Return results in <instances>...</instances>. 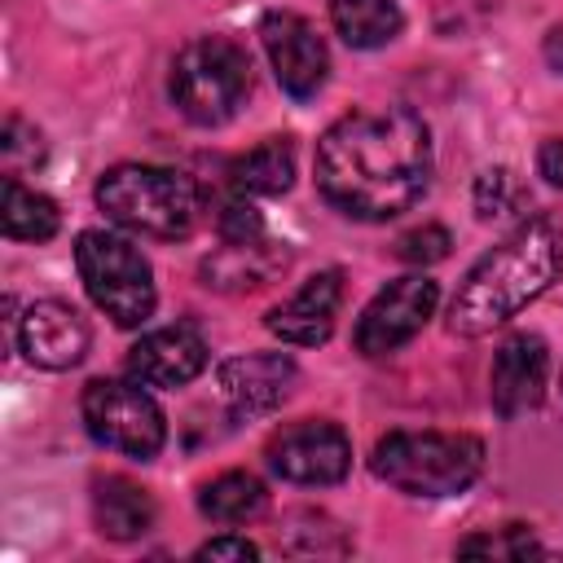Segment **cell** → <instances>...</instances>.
I'll return each instance as SVG.
<instances>
[{
	"instance_id": "obj_26",
	"label": "cell",
	"mask_w": 563,
	"mask_h": 563,
	"mask_svg": "<svg viewBox=\"0 0 563 563\" xmlns=\"http://www.w3.org/2000/svg\"><path fill=\"white\" fill-rule=\"evenodd\" d=\"M198 559H260V545L246 537H211L207 545H198Z\"/></svg>"
},
{
	"instance_id": "obj_12",
	"label": "cell",
	"mask_w": 563,
	"mask_h": 563,
	"mask_svg": "<svg viewBox=\"0 0 563 563\" xmlns=\"http://www.w3.org/2000/svg\"><path fill=\"white\" fill-rule=\"evenodd\" d=\"M207 369V339L189 325H158L141 334L128 352V374L145 387H185Z\"/></svg>"
},
{
	"instance_id": "obj_16",
	"label": "cell",
	"mask_w": 563,
	"mask_h": 563,
	"mask_svg": "<svg viewBox=\"0 0 563 563\" xmlns=\"http://www.w3.org/2000/svg\"><path fill=\"white\" fill-rule=\"evenodd\" d=\"M286 246L255 238V242H224L216 255L202 260V277L216 290H260L286 268Z\"/></svg>"
},
{
	"instance_id": "obj_22",
	"label": "cell",
	"mask_w": 563,
	"mask_h": 563,
	"mask_svg": "<svg viewBox=\"0 0 563 563\" xmlns=\"http://www.w3.org/2000/svg\"><path fill=\"white\" fill-rule=\"evenodd\" d=\"M457 554H484V559H528V554H545V545L523 528V523H506L497 532H479L457 541Z\"/></svg>"
},
{
	"instance_id": "obj_24",
	"label": "cell",
	"mask_w": 563,
	"mask_h": 563,
	"mask_svg": "<svg viewBox=\"0 0 563 563\" xmlns=\"http://www.w3.org/2000/svg\"><path fill=\"white\" fill-rule=\"evenodd\" d=\"M449 246H453V238H449L444 224H418V229H409V233L396 238V255L405 264H418V268L440 264L449 255Z\"/></svg>"
},
{
	"instance_id": "obj_17",
	"label": "cell",
	"mask_w": 563,
	"mask_h": 563,
	"mask_svg": "<svg viewBox=\"0 0 563 563\" xmlns=\"http://www.w3.org/2000/svg\"><path fill=\"white\" fill-rule=\"evenodd\" d=\"M92 519L97 532L110 541H136L154 528V501L141 484L123 475H106L92 484Z\"/></svg>"
},
{
	"instance_id": "obj_4",
	"label": "cell",
	"mask_w": 563,
	"mask_h": 563,
	"mask_svg": "<svg viewBox=\"0 0 563 563\" xmlns=\"http://www.w3.org/2000/svg\"><path fill=\"white\" fill-rule=\"evenodd\" d=\"M369 471L409 497H457L484 471V440L466 431H387Z\"/></svg>"
},
{
	"instance_id": "obj_18",
	"label": "cell",
	"mask_w": 563,
	"mask_h": 563,
	"mask_svg": "<svg viewBox=\"0 0 563 563\" xmlns=\"http://www.w3.org/2000/svg\"><path fill=\"white\" fill-rule=\"evenodd\" d=\"M295 180V145L286 136H268L255 150L229 163V185L246 198H277Z\"/></svg>"
},
{
	"instance_id": "obj_3",
	"label": "cell",
	"mask_w": 563,
	"mask_h": 563,
	"mask_svg": "<svg viewBox=\"0 0 563 563\" xmlns=\"http://www.w3.org/2000/svg\"><path fill=\"white\" fill-rule=\"evenodd\" d=\"M97 207L145 238H189L202 211L198 185L189 172L180 167H163V163H119L110 172H101L97 180Z\"/></svg>"
},
{
	"instance_id": "obj_1",
	"label": "cell",
	"mask_w": 563,
	"mask_h": 563,
	"mask_svg": "<svg viewBox=\"0 0 563 563\" xmlns=\"http://www.w3.org/2000/svg\"><path fill=\"white\" fill-rule=\"evenodd\" d=\"M321 198L365 224L396 220L431 185V128L409 106L352 110L317 141Z\"/></svg>"
},
{
	"instance_id": "obj_5",
	"label": "cell",
	"mask_w": 563,
	"mask_h": 563,
	"mask_svg": "<svg viewBox=\"0 0 563 563\" xmlns=\"http://www.w3.org/2000/svg\"><path fill=\"white\" fill-rule=\"evenodd\" d=\"M167 92L189 123L220 128L251 92V57L229 35H198L176 53Z\"/></svg>"
},
{
	"instance_id": "obj_14",
	"label": "cell",
	"mask_w": 563,
	"mask_h": 563,
	"mask_svg": "<svg viewBox=\"0 0 563 563\" xmlns=\"http://www.w3.org/2000/svg\"><path fill=\"white\" fill-rule=\"evenodd\" d=\"M290 383H295V361L286 352H242V356L220 361V369H216L220 400L238 418L277 409L286 400Z\"/></svg>"
},
{
	"instance_id": "obj_23",
	"label": "cell",
	"mask_w": 563,
	"mask_h": 563,
	"mask_svg": "<svg viewBox=\"0 0 563 563\" xmlns=\"http://www.w3.org/2000/svg\"><path fill=\"white\" fill-rule=\"evenodd\" d=\"M519 202H523V189H519V180H515L510 167L479 172V180H475V211H479V220H501Z\"/></svg>"
},
{
	"instance_id": "obj_6",
	"label": "cell",
	"mask_w": 563,
	"mask_h": 563,
	"mask_svg": "<svg viewBox=\"0 0 563 563\" xmlns=\"http://www.w3.org/2000/svg\"><path fill=\"white\" fill-rule=\"evenodd\" d=\"M75 268L84 277L88 299L114 325L132 330L154 317V303H158L154 273H150V260L141 255V246H132L128 238H119L110 229H84L75 242Z\"/></svg>"
},
{
	"instance_id": "obj_20",
	"label": "cell",
	"mask_w": 563,
	"mask_h": 563,
	"mask_svg": "<svg viewBox=\"0 0 563 563\" xmlns=\"http://www.w3.org/2000/svg\"><path fill=\"white\" fill-rule=\"evenodd\" d=\"M198 510L211 523H251L268 510V488L251 471H224L198 493Z\"/></svg>"
},
{
	"instance_id": "obj_19",
	"label": "cell",
	"mask_w": 563,
	"mask_h": 563,
	"mask_svg": "<svg viewBox=\"0 0 563 563\" xmlns=\"http://www.w3.org/2000/svg\"><path fill=\"white\" fill-rule=\"evenodd\" d=\"M330 22L352 48H383L400 35L405 13L396 0H330Z\"/></svg>"
},
{
	"instance_id": "obj_2",
	"label": "cell",
	"mask_w": 563,
	"mask_h": 563,
	"mask_svg": "<svg viewBox=\"0 0 563 563\" xmlns=\"http://www.w3.org/2000/svg\"><path fill=\"white\" fill-rule=\"evenodd\" d=\"M559 273H563V224L550 216L519 220L462 277V286L449 303V330L479 339V334L506 325L532 299H541Z\"/></svg>"
},
{
	"instance_id": "obj_7",
	"label": "cell",
	"mask_w": 563,
	"mask_h": 563,
	"mask_svg": "<svg viewBox=\"0 0 563 563\" xmlns=\"http://www.w3.org/2000/svg\"><path fill=\"white\" fill-rule=\"evenodd\" d=\"M84 427L101 449H114L123 457L150 462L167 440V418L158 400L145 391V383L128 378H92L79 400Z\"/></svg>"
},
{
	"instance_id": "obj_25",
	"label": "cell",
	"mask_w": 563,
	"mask_h": 563,
	"mask_svg": "<svg viewBox=\"0 0 563 563\" xmlns=\"http://www.w3.org/2000/svg\"><path fill=\"white\" fill-rule=\"evenodd\" d=\"M216 229H220V242H255V238H264V220H260V211L246 202V194H238L233 202L220 207Z\"/></svg>"
},
{
	"instance_id": "obj_8",
	"label": "cell",
	"mask_w": 563,
	"mask_h": 563,
	"mask_svg": "<svg viewBox=\"0 0 563 563\" xmlns=\"http://www.w3.org/2000/svg\"><path fill=\"white\" fill-rule=\"evenodd\" d=\"M440 303V286L427 273H405L396 282H387L356 317V352L365 356H387L396 347H405L435 312Z\"/></svg>"
},
{
	"instance_id": "obj_21",
	"label": "cell",
	"mask_w": 563,
	"mask_h": 563,
	"mask_svg": "<svg viewBox=\"0 0 563 563\" xmlns=\"http://www.w3.org/2000/svg\"><path fill=\"white\" fill-rule=\"evenodd\" d=\"M62 216H57V202L40 189H26L22 180H4L0 189V229L4 238H18V242H48L57 233Z\"/></svg>"
},
{
	"instance_id": "obj_15",
	"label": "cell",
	"mask_w": 563,
	"mask_h": 563,
	"mask_svg": "<svg viewBox=\"0 0 563 563\" xmlns=\"http://www.w3.org/2000/svg\"><path fill=\"white\" fill-rule=\"evenodd\" d=\"M545 369H550V356H545V343L537 334H510L497 356H493V369H488V396H493V409L501 418H519L528 409L541 405L545 396Z\"/></svg>"
},
{
	"instance_id": "obj_10",
	"label": "cell",
	"mask_w": 563,
	"mask_h": 563,
	"mask_svg": "<svg viewBox=\"0 0 563 563\" xmlns=\"http://www.w3.org/2000/svg\"><path fill=\"white\" fill-rule=\"evenodd\" d=\"M260 44L273 62V75L277 84L295 97V101H308L325 88V75H330V48L325 40L317 35V26L303 18V13H290V9H273L264 13L260 22Z\"/></svg>"
},
{
	"instance_id": "obj_13",
	"label": "cell",
	"mask_w": 563,
	"mask_h": 563,
	"mask_svg": "<svg viewBox=\"0 0 563 563\" xmlns=\"http://www.w3.org/2000/svg\"><path fill=\"white\" fill-rule=\"evenodd\" d=\"M339 303H343V273L339 268H321L290 299H282L277 308H268L264 325L282 343H290V347H317V343L330 339L334 317H339Z\"/></svg>"
},
{
	"instance_id": "obj_11",
	"label": "cell",
	"mask_w": 563,
	"mask_h": 563,
	"mask_svg": "<svg viewBox=\"0 0 563 563\" xmlns=\"http://www.w3.org/2000/svg\"><path fill=\"white\" fill-rule=\"evenodd\" d=\"M88 321L66 299H35L18 317V347L40 369H75L88 356Z\"/></svg>"
},
{
	"instance_id": "obj_9",
	"label": "cell",
	"mask_w": 563,
	"mask_h": 563,
	"mask_svg": "<svg viewBox=\"0 0 563 563\" xmlns=\"http://www.w3.org/2000/svg\"><path fill=\"white\" fill-rule=\"evenodd\" d=\"M268 466H273V475L290 479V484L325 488L352 471V440L330 418H303V422L282 427L268 440Z\"/></svg>"
},
{
	"instance_id": "obj_28",
	"label": "cell",
	"mask_w": 563,
	"mask_h": 563,
	"mask_svg": "<svg viewBox=\"0 0 563 563\" xmlns=\"http://www.w3.org/2000/svg\"><path fill=\"white\" fill-rule=\"evenodd\" d=\"M541 53H545V62H550V70H559L563 75V22L545 35V44H541Z\"/></svg>"
},
{
	"instance_id": "obj_27",
	"label": "cell",
	"mask_w": 563,
	"mask_h": 563,
	"mask_svg": "<svg viewBox=\"0 0 563 563\" xmlns=\"http://www.w3.org/2000/svg\"><path fill=\"white\" fill-rule=\"evenodd\" d=\"M537 172L545 176V185L563 189V141H559V136L541 141V150H537Z\"/></svg>"
}]
</instances>
